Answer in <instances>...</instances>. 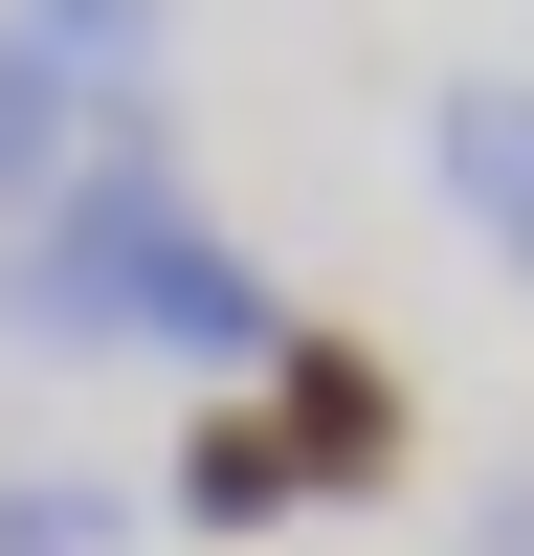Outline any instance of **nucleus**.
<instances>
[{
	"label": "nucleus",
	"instance_id": "obj_1",
	"mask_svg": "<svg viewBox=\"0 0 534 556\" xmlns=\"http://www.w3.org/2000/svg\"><path fill=\"white\" fill-rule=\"evenodd\" d=\"M201 245V201H178V156H156V112H112L89 134V178L0 245V334H44V356H112V334H156V267Z\"/></svg>",
	"mask_w": 534,
	"mask_h": 556
},
{
	"label": "nucleus",
	"instance_id": "obj_2",
	"mask_svg": "<svg viewBox=\"0 0 534 556\" xmlns=\"http://www.w3.org/2000/svg\"><path fill=\"white\" fill-rule=\"evenodd\" d=\"M267 424H290V468H312V490H400V445H423V379H400L379 334H290Z\"/></svg>",
	"mask_w": 534,
	"mask_h": 556
},
{
	"label": "nucleus",
	"instance_id": "obj_3",
	"mask_svg": "<svg viewBox=\"0 0 534 556\" xmlns=\"http://www.w3.org/2000/svg\"><path fill=\"white\" fill-rule=\"evenodd\" d=\"M423 178L468 201V245L534 290V67H445L423 89Z\"/></svg>",
	"mask_w": 534,
	"mask_h": 556
},
{
	"label": "nucleus",
	"instance_id": "obj_4",
	"mask_svg": "<svg viewBox=\"0 0 534 556\" xmlns=\"http://www.w3.org/2000/svg\"><path fill=\"white\" fill-rule=\"evenodd\" d=\"M89 134H112V89H89L67 45H44L23 0H0V245H23V223H44V201L89 178Z\"/></svg>",
	"mask_w": 534,
	"mask_h": 556
},
{
	"label": "nucleus",
	"instance_id": "obj_5",
	"mask_svg": "<svg viewBox=\"0 0 534 556\" xmlns=\"http://www.w3.org/2000/svg\"><path fill=\"white\" fill-rule=\"evenodd\" d=\"M290 334H312V312L267 290V267L223 245V223H201V245L156 267V356H201V379H223V356H245V379H290Z\"/></svg>",
	"mask_w": 534,
	"mask_h": 556
},
{
	"label": "nucleus",
	"instance_id": "obj_6",
	"mask_svg": "<svg viewBox=\"0 0 534 556\" xmlns=\"http://www.w3.org/2000/svg\"><path fill=\"white\" fill-rule=\"evenodd\" d=\"M267 513H312V468H290V424H267V379H245V401L178 424V534H267Z\"/></svg>",
	"mask_w": 534,
	"mask_h": 556
},
{
	"label": "nucleus",
	"instance_id": "obj_7",
	"mask_svg": "<svg viewBox=\"0 0 534 556\" xmlns=\"http://www.w3.org/2000/svg\"><path fill=\"white\" fill-rule=\"evenodd\" d=\"M44 45H67L89 89H112V112H156V67H178V0H23Z\"/></svg>",
	"mask_w": 534,
	"mask_h": 556
},
{
	"label": "nucleus",
	"instance_id": "obj_8",
	"mask_svg": "<svg viewBox=\"0 0 534 556\" xmlns=\"http://www.w3.org/2000/svg\"><path fill=\"white\" fill-rule=\"evenodd\" d=\"M0 556H112V490L89 468H0Z\"/></svg>",
	"mask_w": 534,
	"mask_h": 556
}]
</instances>
